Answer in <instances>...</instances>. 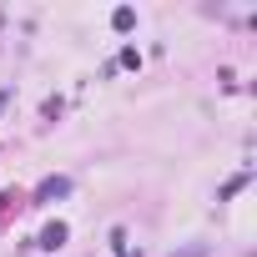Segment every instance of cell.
<instances>
[{"mask_svg":"<svg viewBox=\"0 0 257 257\" xmlns=\"http://www.w3.org/2000/svg\"><path fill=\"white\" fill-rule=\"evenodd\" d=\"M61 242H66V227H61V222H56V227H46V232H41V247H51V252H56V247H61Z\"/></svg>","mask_w":257,"mask_h":257,"instance_id":"cell-1","label":"cell"},{"mask_svg":"<svg viewBox=\"0 0 257 257\" xmlns=\"http://www.w3.org/2000/svg\"><path fill=\"white\" fill-rule=\"evenodd\" d=\"M111 21H116V31H132V21H137V16H132V11H126V6H121V11L111 16Z\"/></svg>","mask_w":257,"mask_h":257,"instance_id":"cell-2","label":"cell"}]
</instances>
